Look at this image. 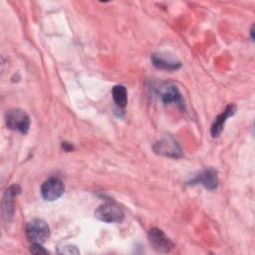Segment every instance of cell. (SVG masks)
<instances>
[{
  "label": "cell",
  "mask_w": 255,
  "mask_h": 255,
  "mask_svg": "<svg viewBox=\"0 0 255 255\" xmlns=\"http://www.w3.org/2000/svg\"><path fill=\"white\" fill-rule=\"evenodd\" d=\"M63 147H64V149H65V150H68V151L73 149V146H72L71 144L67 143V142H63Z\"/></svg>",
  "instance_id": "obj_15"
},
{
  "label": "cell",
  "mask_w": 255,
  "mask_h": 255,
  "mask_svg": "<svg viewBox=\"0 0 255 255\" xmlns=\"http://www.w3.org/2000/svg\"><path fill=\"white\" fill-rule=\"evenodd\" d=\"M5 123L9 129L25 134L29 130L31 121L24 110L15 108L7 111L5 115Z\"/></svg>",
  "instance_id": "obj_1"
},
{
  "label": "cell",
  "mask_w": 255,
  "mask_h": 255,
  "mask_svg": "<svg viewBox=\"0 0 255 255\" xmlns=\"http://www.w3.org/2000/svg\"><path fill=\"white\" fill-rule=\"evenodd\" d=\"M61 254H79L80 251L77 249L76 246L73 245H66L62 247V250L59 251Z\"/></svg>",
  "instance_id": "obj_14"
},
{
  "label": "cell",
  "mask_w": 255,
  "mask_h": 255,
  "mask_svg": "<svg viewBox=\"0 0 255 255\" xmlns=\"http://www.w3.org/2000/svg\"><path fill=\"white\" fill-rule=\"evenodd\" d=\"M112 97L115 102V104L121 108H126L128 104V91L125 86L123 85H116L112 89Z\"/></svg>",
  "instance_id": "obj_12"
},
{
  "label": "cell",
  "mask_w": 255,
  "mask_h": 255,
  "mask_svg": "<svg viewBox=\"0 0 255 255\" xmlns=\"http://www.w3.org/2000/svg\"><path fill=\"white\" fill-rule=\"evenodd\" d=\"M235 111H236L235 105L229 104L224 109V111L220 115H218L216 117V119L214 120V122H213V124L211 126V128H210V132H211V135L213 137L219 136V134L221 133V131H222V129L224 128V125H225L227 119L230 118L231 116H233Z\"/></svg>",
  "instance_id": "obj_11"
},
{
  "label": "cell",
  "mask_w": 255,
  "mask_h": 255,
  "mask_svg": "<svg viewBox=\"0 0 255 255\" xmlns=\"http://www.w3.org/2000/svg\"><path fill=\"white\" fill-rule=\"evenodd\" d=\"M65 187L62 180L58 177H50L41 185V195L46 201L59 199L64 193Z\"/></svg>",
  "instance_id": "obj_6"
},
{
  "label": "cell",
  "mask_w": 255,
  "mask_h": 255,
  "mask_svg": "<svg viewBox=\"0 0 255 255\" xmlns=\"http://www.w3.org/2000/svg\"><path fill=\"white\" fill-rule=\"evenodd\" d=\"M147 238L150 246L158 253H168L173 248L172 241L159 228H151Z\"/></svg>",
  "instance_id": "obj_5"
},
{
  "label": "cell",
  "mask_w": 255,
  "mask_h": 255,
  "mask_svg": "<svg viewBox=\"0 0 255 255\" xmlns=\"http://www.w3.org/2000/svg\"><path fill=\"white\" fill-rule=\"evenodd\" d=\"M95 217L106 223H121L125 219V213L119 204L106 202L95 210Z\"/></svg>",
  "instance_id": "obj_2"
},
{
  "label": "cell",
  "mask_w": 255,
  "mask_h": 255,
  "mask_svg": "<svg viewBox=\"0 0 255 255\" xmlns=\"http://www.w3.org/2000/svg\"><path fill=\"white\" fill-rule=\"evenodd\" d=\"M159 97L164 105H176L180 109L184 108L182 95L173 84H164L159 90Z\"/></svg>",
  "instance_id": "obj_7"
},
{
  "label": "cell",
  "mask_w": 255,
  "mask_h": 255,
  "mask_svg": "<svg viewBox=\"0 0 255 255\" xmlns=\"http://www.w3.org/2000/svg\"><path fill=\"white\" fill-rule=\"evenodd\" d=\"M188 184H200L208 190H214L218 185L217 171L213 168H208L200 172L194 178H192Z\"/></svg>",
  "instance_id": "obj_9"
},
{
  "label": "cell",
  "mask_w": 255,
  "mask_h": 255,
  "mask_svg": "<svg viewBox=\"0 0 255 255\" xmlns=\"http://www.w3.org/2000/svg\"><path fill=\"white\" fill-rule=\"evenodd\" d=\"M153 149L158 154L172 158H178L182 156V150L180 145L170 135L164 136L156 141L153 145Z\"/></svg>",
  "instance_id": "obj_4"
},
{
  "label": "cell",
  "mask_w": 255,
  "mask_h": 255,
  "mask_svg": "<svg viewBox=\"0 0 255 255\" xmlns=\"http://www.w3.org/2000/svg\"><path fill=\"white\" fill-rule=\"evenodd\" d=\"M20 192H21L20 186L17 184H12L6 189L4 193L3 202H2V215L6 221H9L14 214L15 197Z\"/></svg>",
  "instance_id": "obj_8"
},
{
  "label": "cell",
  "mask_w": 255,
  "mask_h": 255,
  "mask_svg": "<svg viewBox=\"0 0 255 255\" xmlns=\"http://www.w3.org/2000/svg\"><path fill=\"white\" fill-rule=\"evenodd\" d=\"M151 63L152 65L160 70L165 71H176L181 67V63L171 57H167L165 54L156 53L151 55Z\"/></svg>",
  "instance_id": "obj_10"
},
{
  "label": "cell",
  "mask_w": 255,
  "mask_h": 255,
  "mask_svg": "<svg viewBox=\"0 0 255 255\" xmlns=\"http://www.w3.org/2000/svg\"><path fill=\"white\" fill-rule=\"evenodd\" d=\"M26 236L33 243H43L50 236L48 224L39 218L30 220L26 225Z\"/></svg>",
  "instance_id": "obj_3"
},
{
  "label": "cell",
  "mask_w": 255,
  "mask_h": 255,
  "mask_svg": "<svg viewBox=\"0 0 255 255\" xmlns=\"http://www.w3.org/2000/svg\"><path fill=\"white\" fill-rule=\"evenodd\" d=\"M30 252L33 254H47L48 251L42 247L41 243H33L30 248Z\"/></svg>",
  "instance_id": "obj_13"
}]
</instances>
